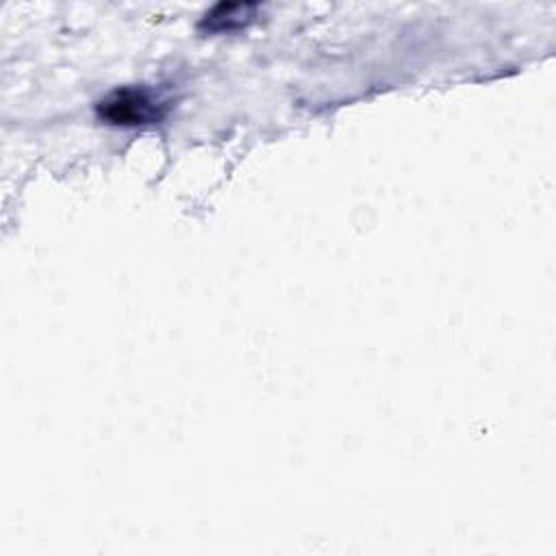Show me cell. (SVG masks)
Masks as SVG:
<instances>
[{"label": "cell", "mask_w": 556, "mask_h": 556, "mask_svg": "<svg viewBox=\"0 0 556 556\" xmlns=\"http://www.w3.org/2000/svg\"><path fill=\"white\" fill-rule=\"evenodd\" d=\"M256 9L254 2H219L204 15L202 26L213 33L241 28L256 15Z\"/></svg>", "instance_id": "cell-2"}, {"label": "cell", "mask_w": 556, "mask_h": 556, "mask_svg": "<svg viewBox=\"0 0 556 556\" xmlns=\"http://www.w3.org/2000/svg\"><path fill=\"white\" fill-rule=\"evenodd\" d=\"M163 113L165 104L141 87L115 89L98 102V115L117 126L154 124L163 117Z\"/></svg>", "instance_id": "cell-1"}]
</instances>
